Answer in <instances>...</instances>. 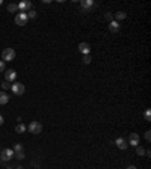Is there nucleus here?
<instances>
[{
  "label": "nucleus",
  "instance_id": "f257e3e1",
  "mask_svg": "<svg viewBox=\"0 0 151 169\" xmlns=\"http://www.w3.org/2000/svg\"><path fill=\"white\" fill-rule=\"evenodd\" d=\"M15 59V50L14 48H5L2 51V60L3 62H11Z\"/></svg>",
  "mask_w": 151,
  "mask_h": 169
},
{
  "label": "nucleus",
  "instance_id": "f03ea898",
  "mask_svg": "<svg viewBox=\"0 0 151 169\" xmlns=\"http://www.w3.org/2000/svg\"><path fill=\"white\" fill-rule=\"evenodd\" d=\"M27 130H29L30 133H33V135H39V133L42 132V125H41V122H38V121H32V122L27 125Z\"/></svg>",
  "mask_w": 151,
  "mask_h": 169
},
{
  "label": "nucleus",
  "instance_id": "7ed1b4c3",
  "mask_svg": "<svg viewBox=\"0 0 151 169\" xmlns=\"http://www.w3.org/2000/svg\"><path fill=\"white\" fill-rule=\"evenodd\" d=\"M80 8H82V11L86 14V12H91V9L95 8V3H94L92 0H82V2H80Z\"/></svg>",
  "mask_w": 151,
  "mask_h": 169
},
{
  "label": "nucleus",
  "instance_id": "20e7f679",
  "mask_svg": "<svg viewBox=\"0 0 151 169\" xmlns=\"http://www.w3.org/2000/svg\"><path fill=\"white\" fill-rule=\"evenodd\" d=\"M27 15H26V12H18L17 15H15V24H18V26H26L27 24Z\"/></svg>",
  "mask_w": 151,
  "mask_h": 169
},
{
  "label": "nucleus",
  "instance_id": "39448f33",
  "mask_svg": "<svg viewBox=\"0 0 151 169\" xmlns=\"http://www.w3.org/2000/svg\"><path fill=\"white\" fill-rule=\"evenodd\" d=\"M11 89H12V92H14L15 95H23L24 91H26L24 85H21V83H18V82L12 83V85H11Z\"/></svg>",
  "mask_w": 151,
  "mask_h": 169
},
{
  "label": "nucleus",
  "instance_id": "423d86ee",
  "mask_svg": "<svg viewBox=\"0 0 151 169\" xmlns=\"http://www.w3.org/2000/svg\"><path fill=\"white\" fill-rule=\"evenodd\" d=\"M139 141H141V136L138 133H130V138L127 142L130 147H139Z\"/></svg>",
  "mask_w": 151,
  "mask_h": 169
},
{
  "label": "nucleus",
  "instance_id": "0eeeda50",
  "mask_svg": "<svg viewBox=\"0 0 151 169\" xmlns=\"http://www.w3.org/2000/svg\"><path fill=\"white\" fill-rule=\"evenodd\" d=\"M30 9H32V2H29V0H23V2L18 3V11H20V12L30 11Z\"/></svg>",
  "mask_w": 151,
  "mask_h": 169
},
{
  "label": "nucleus",
  "instance_id": "6e6552de",
  "mask_svg": "<svg viewBox=\"0 0 151 169\" xmlns=\"http://www.w3.org/2000/svg\"><path fill=\"white\" fill-rule=\"evenodd\" d=\"M17 79V73H15V70H6L5 71V80L6 82H14Z\"/></svg>",
  "mask_w": 151,
  "mask_h": 169
},
{
  "label": "nucleus",
  "instance_id": "1a4fd4ad",
  "mask_svg": "<svg viewBox=\"0 0 151 169\" xmlns=\"http://www.w3.org/2000/svg\"><path fill=\"white\" fill-rule=\"evenodd\" d=\"M0 157L3 159V162H8V160H11V159L14 157V151L9 150V148H6V150H3V151L0 153Z\"/></svg>",
  "mask_w": 151,
  "mask_h": 169
},
{
  "label": "nucleus",
  "instance_id": "9d476101",
  "mask_svg": "<svg viewBox=\"0 0 151 169\" xmlns=\"http://www.w3.org/2000/svg\"><path fill=\"white\" fill-rule=\"evenodd\" d=\"M115 144H117V147H118L120 150H127V148H129V142H127V139H124V138H118V139L115 141Z\"/></svg>",
  "mask_w": 151,
  "mask_h": 169
},
{
  "label": "nucleus",
  "instance_id": "9b49d317",
  "mask_svg": "<svg viewBox=\"0 0 151 169\" xmlns=\"http://www.w3.org/2000/svg\"><path fill=\"white\" fill-rule=\"evenodd\" d=\"M79 51L83 53V54H89L91 53V45L88 42H80L79 44Z\"/></svg>",
  "mask_w": 151,
  "mask_h": 169
},
{
  "label": "nucleus",
  "instance_id": "f8f14e48",
  "mask_svg": "<svg viewBox=\"0 0 151 169\" xmlns=\"http://www.w3.org/2000/svg\"><path fill=\"white\" fill-rule=\"evenodd\" d=\"M120 29H121V26H120V23L118 21H110L109 23V30L112 32V33H117V32H120Z\"/></svg>",
  "mask_w": 151,
  "mask_h": 169
},
{
  "label": "nucleus",
  "instance_id": "ddd939ff",
  "mask_svg": "<svg viewBox=\"0 0 151 169\" xmlns=\"http://www.w3.org/2000/svg\"><path fill=\"white\" fill-rule=\"evenodd\" d=\"M8 101H9V95L6 92H0V104L5 106V104H8Z\"/></svg>",
  "mask_w": 151,
  "mask_h": 169
},
{
  "label": "nucleus",
  "instance_id": "4468645a",
  "mask_svg": "<svg viewBox=\"0 0 151 169\" xmlns=\"http://www.w3.org/2000/svg\"><path fill=\"white\" fill-rule=\"evenodd\" d=\"M115 18H117L115 21H118V23H120V21H123V20H126V18H127V14H126V12H123V11H120V12H117V14H115Z\"/></svg>",
  "mask_w": 151,
  "mask_h": 169
},
{
  "label": "nucleus",
  "instance_id": "2eb2a0df",
  "mask_svg": "<svg viewBox=\"0 0 151 169\" xmlns=\"http://www.w3.org/2000/svg\"><path fill=\"white\" fill-rule=\"evenodd\" d=\"M26 130H27V127H26V125H24L23 122H20V124H17V125H15V132H17L18 135H21V133H24Z\"/></svg>",
  "mask_w": 151,
  "mask_h": 169
},
{
  "label": "nucleus",
  "instance_id": "dca6fc26",
  "mask_svg": "<svg viewBox=\"0 0 151 169\" xmlns=\"http://www.w3.org/2000/svg\"><path fill=\"white\" fill-rule=\"evenodd\" d=\"M18 11V5L17 3H9L8 5V12H17Z\"/></svg>",
  "mask_w": 151,
  "mask_h": 169
},
{
  "label": "nucleus",
  "instance_id": "f3484780",
  "mask_svg": "<svg viewBox=\"0 0 151 169\" xmlns=\"http://www.w3.org/2000/svg\"><path fill=\"white\" fill-rule=\"evenodd\" d=\"M12 151H14V153H20V151H23V145H21V144H15Z\"/></svg>",
  "mask_w": 151,
  "mask_h": 169
},
{
  "label": "nucleus",
  "instance_id": "a211bd4d",
  "mask_svg": "<svg viewBox=\"0 0 151 169\" xmlns=\"http://www.w3.org/2000/svg\"><path fill=\"white\" fill-rule=\"evenodd\" d=\"M136 154L138 156H145V150L142 147H136Z\"/></svg>",
  "mask_w": 151,
  "mask_h": 169
},
{
  "label": "nucleus",
  "instance_id": "6ab92c4d",
  "mask_svg": "<svg viewBox=\"0 0 151 169\" xmlns=\"http://www.w3.org/2000/svg\"><path fill=\"white\" fill-rule=\"evenodd\" d=\"M14 157L18 159V160H23V159H24V153H23V151H20V153H14Z\"/></svg>",
  "mask_w": 151,
  "mask_h": 169
},
{
  "label": "nucleus",
  "instance_id": "aec40b11",
  "mask_svg": "<svg viewBox=\"0 0 151 169\" xmlns=\"http://www.w3.org/2000/svg\"><path fill=\"white\" fill-rule=\"evenodd\" d=\"M144 118H145V121H148V122L151 121V110H150V109H147V110H145V115H144Z\"/></svg>",
  "mask_w": 151,
  "mask_h": 169
},
{
  "label": "nucleus",
  "instance_id": "412c9836",
  "mask_svg": "<svg viewBox=\"0 0 151 169\" xmlns=\"http://www.w3.org/2000/svg\"><path fill=\"white\" fill-rule=\"evenodd\" d=\"M26 15H27V18H35V17H36V12H35L33 9H30V11H27Z\"/></svg>",
  "mask_w": 151,
  "mask_h": 169
},
{
  "label": "nucleus",
  "instance_id": "4be33fe9",
  "mask_svg": "<svg viewBox=\"0 0 151 169\" xmlns=\"http://www.w3.org/2000/svg\"><path fill=\"white\" fill-rule=\"evenodd\" d=\"M91 60H92V57H91V54H85V57H83V63H91Z\"/></svg>",
  "mask_w": 151,
  "mask_h": 169
},
{
  "label": "nucleus",
  "instance_id": "5701e85b",
  "mask_svg": "<svg viewBox=\"0 0 151 169\" xmlns=\"http://www.w3.org/2000/svg\"><path fill=\"white\" fill-rule=\"evenodd\" d=\"M104 18H106L109 23H110V21H113V15H112L110 12H106V14H104Z\"/></svg>",
  "mask_w": 151,
  "mask_h": 169
},
{
  "label": "nucleus",
  "instance_id": "b1692460",
  "mask_svg": "<svg viewBox=\"0 0 151 169\" xmlns=\"http://www.w3.org/2000/svg\"><path fill=\"white\" fill-rule=\"evenodd\" d=\"M2 88H3V91H6V89H9V88H11V85H9V82H6V80H5V82L2 83Z\"/></svg>",
  "mask_w": 151,
  "mask_h": 169
},
{
  "label": "nucleus",
  "instance_id": "393cba45",
  "mask_svg": "<svg viewBox=\"0 0 151 169\" xmlns=\"http://www.w3.org/2000/svg\"><path fill=\"white\" fill-rule=\"evenodd\" d=\"M3 71H6V62L0 60V73H3Z\"/></svg>",
  "mask_w": 151,
  "mask_h": 169
},
{
  "label": "nucleus",
  "instance_id": "a878e982",
  "mask_svg": "<svg viewBox=\"0 0 151 169\" xmlns=\"http://www.w3.org/2000/svg\"><path fill=\"white\" fill-rule=\"evenodd\" d=\"M145 141H147V142H150V141H151V132H150V130L145 133Z\"/></svg>",
  "mask_w": 151,
  "mask_h": 169
},
{
  "label": "nucleus",
  "instance_id": "bb28decb",
  "mask_svg": "<svg viewBox=\"0 0 151 169\" xmlns=\"http://www.w3.org/2000/svg\"><path fill=\"white\" fill-rule=\"evenodd\" d=\"M3 122H5V118L0 115V125H3Z\"/></svg>",
  "mask_w": 151,
  "mask_h": 169
},
{
  "label": "nucleus",
  "instance_id": "cd10ccee",
  "mask_svg": "<svg viewBox=\"0 0 151 169\" xmlns=\"http://www.w3.org/2000/svg\"><path fill=\"white\" fill-rule=\"evenodd\" d=\"M127 169H138V168H136V166H133V165H130V166H129Z\"/></svg>",
  "mask_w": 151,
  "mask_h": 169
},
{
  "label": "nucleus",
  "instance_id": "c85d7f7f",
  "mask_svg": "<svg viewBox=\"0 0 151 169\" xmlns=\"http://www.w3.org/2000/svg\"><path fill=\"white\" fill-rule=\"evenodd\" d=\"M3 163H5V162H3V159L0 157V165H3Z\"/></svg>",
  "mask_w": 151,
  "mask_h": 169
},
{
  "label": "nucleus",
  "instance_id": "c756f323",
  "mask_svg": "<svg viewBox=\"0 0 151 169\" xmlns=\"http://www.w3.org/2000/svg\"><path fill=\"white\" fill-rule=\"evenodd\" d=\"M15 169H23V168H21V166H17V168H15Z\"/></svg>",
  "mask_w": 151,
  "mask_h": 169
},
{
  "label": "nucleus",
  "instance_id": "7c9ffc66",
  "mask_svg": "<svg viewBox=\"0 0 151 169\" xmlns=\"http://www.w3.org/2000/svg\"><path fill=\"white\" fill-rule=\"evenodd\" d=\"M2 3H3V2H2V0H0V5H2Z\"/></svg>",
  "mask_w": 151,
  "mask_h": 169
},
{
  "label": "nucleus",
  "instance_id": "2f4dec72",
  "mask_svg": "<svg viewBox=\"0 0 151 169\" xmlns=\"http://www.w3.org/2000/svg\"><path fill=\"white\" fill-rule=\"evenodd\" d=\"M9 169H11V168H9Z\"/></svg>",
  "mask_w": 151,
  "mask_h": 169
}]
</instances>
